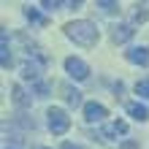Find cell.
<instances>
[{
    "label": "cell",
    "instance_id": "1",
    "mask_svg": "<svg viewBox=\"0 0 149 149\" xmlns=\"http://www.w3.org/2000/svg\"><path fill=\"white\" fill-rule=\"evenodd\" d=\"M65 36L71 38L73 43H79V46H95L100 38L98 27H95V22L90 19H76V22H68L65 24Z\"/></svg>",
    "mask_w": 149,
    "mask_h": 149
},
{
    "label": "cell",
    "instance_id": "2",
    "mask_svg": "<svg viewBox=\"0 0 149 149\" xmlns=\"http://www.w3.org/2000/svg\"><path fill=\"white\" fill-rule=\"evenodd\" d=\"M46 122H49V130L54 136H63V133H68V127H71V117H68L63 109H57V106H52L46 111Z\"/></svg>",
    "mask_w": 149,
    "mask_h": 149
},
{
    "label": "cell",
    "instance_id": "3",
    "mask_svg": "<svg viewBox=\"0 0 149 149\" xmlns=\"http://www.w3.org/2000/svg\"><path fill=\"white\" fill-rule=\"evenodd\" d=\"M65 71L71 79H76V81H84L87 76H90V65L84 63V60H79V57H68L65 60Z\"/></svg>",
    "mask_w": 149,
    "mask_h": 149
},
{
    "label": "cell",
    "instance_id": "4",
    "mask_svg": "<svg viewBox=\"0 0 149 149\" xmlns=\"http://www.w3.org/2000/svg\"><path fill=\"white\" fill-rule=\"evenodd\" d=\"M133 24H127V22H119V24H111V41L114 43H127L130 38H133Z\"/></svg>",
    "mask_w": 149,
    "mask_h": 149
},
{
    "label": "cell",
    "instance_id": "5",
    "mask_svg": "<svg viewBox=\"0 0 149 149\" xmlns=\"http://www.w3.org/2000/svg\"><path fill=\"white\" fill-rule=\"evenodd\" d=\"M125 57H127L133 65L149 68V46H133V49H127V52H125Z\"/></svg>",
    "mask_w": 149,
    "mask_h": 149
},
{
    "label": "cell",
    "instance_id": "6",
    "mask_svg": "<svg viewBox=\"0 0 149 149\" xmlns=\"http://www.w3.org/2000/svg\"><path fill=\"white\" fill-rule=\"evenodd\" d=\"M127 133V122L125 119H114V122H106L100 130V138H117V136H125Z\"/></svg>",
    "mask_w": 149,
    "mask_h": 149
},
{
    "label": "cell",
    "instance_id": "7",
    "mask_svg": "<svg viewBox=\"0 0 149 149\" xmlns=\"http://www.w3.org/2000/svg\"><path fill=\"white\" fill-rule=\"evenodd\" d=\"M11 100H14V106H16V109H30V106H33L30 92L24 90L22 84H14V87H11Z\"/></svg>",
    "mask_w": 149,
    "mask_h": 149
},
{
    "label": "cell",
    "instance_id": "8",
    "mask_svg": "<svg viewBox=\"0 0 149 149\" xmlns=\"http://www.w3.org/2000/svg\"><path fill=\"white\" fill-rule=\"evenodd\" d=\"M109 117V111H106V106H100V103H84V119L87 122H103Z\"/></svg>",
    "mask_w": 149,
    "mask_h": 149
},
{
    "label": "cell",
    "instance_id": "9",
    "mask_svg": "<svg viewBox=\"0 0 149 149\" xmlns=\"http://www.w3.org/2000/svg\"><path fill=\"white\" fill-rule=\"evenodd\" d=\"M60 92H63V100L68 103V106H81V92L79 90H73L71 84H60Z\"/></svg>",
    "mask_w": 149,
    "mask_h": 149
},
{
    "label": "cell",
    "instance_id": "10",
    "mask_svg": "<svg viewBox=\"0 0 149 149\" xmlns=\"http://www.w3.org/2000/svg\"><path fill=\"white\" fill-rule=\"evenodd\" d=\"M11 63H14V60H11V49H8V33L3 30V33H0V65L8 71Z\"/></svg>",
    "mask_w": 149,
    "mask_h": 149
},
{
    "label": "cell",
    "instance_id": "11",
    "mask_svg": "<svg viewBox=\"0 0 149 149\" xmlns=\"http://www.w3.org/2000/svg\"><path fill=\"white\" fill-rule=\"evenodd\" d=\"M127 114H130V117H133V119H138V122H146L149 119V109L146 106H141V103H127Z\"/></svg>",
    "mask_w": 149,
    "mask_h": 149
},
{
    "label": "cell",
    "instance_id": "12",
    "mask_svg": "<svg viewBox=\"0 0 149 149\" xmlns=\"http://www.w3.org/2000/svg\"><path fill=\"white\" fill-rule=\"evenodd\" d=\"M146 16H149V3H136L133 6V16H130V24H141V22H146Z\"/></svg>",
    "mask_w": 149,
    "mask_h": 149
},
{
    "label": "cell",
    "instance_id": "13",
    "mask_svg": "<svg viewBox=\"0 0 149 149\" xmlns=\"http://www.w3.org/2000/svg\"><path fill=\"white\" fill-rule=\"evenodd\" d=\"M24 16H27V22H33V24H49V19L43 14H38V8H33V6H24Z\"/></svg>",
    "mask_w": 149,
    "mask_h": 149
},
{
    "label": "cell",
    "instance_id": "14",
    "mask_svg": "<svg viewBox=\"0 0 149 149\" xmlns=\"http://www.w3.org/2000/svg\"><path fill=\"white\" fill-rule=\"evenodd\" d=\"M11 125H16L19 130H24V133H30V130H36V122H33L30 117H24V114H16V117L11 119Z\"/></svg>",
    "mask_w": 149,
    "mask_h": 149
},
{
    "label": "cell",
    "instance_id": "15",
    "mask_svg": "<svg viewBox=\"0 0 149 149\" xmlns=\"http://www.w3.org/2000/svg\"><path fill=\"white\" fill-rule=\"evenodd\" d=\"M95 6H98L103 14H109V16L111 14H119V3H114V0H98Z\"/></svg>",
    "mask_w": 149,
    "mask_h": 149
},
{
    "label": "cell",
    "instance_id": "16",
    "mask_svg": "<svg viewBox=\"0 0 149 149\" xmlns=\"http://www.w3.org/2000/svg\"><path fill=\"white\" fill-rule=\"evenodd\" d=\"M136 95H144V98H149V76L141 79V81L136 84Z\"/></svg>",
    "mask_w": 149,
    "mask_h": 149
},
{
    "label": "cell",
    "instance_id": "17",
    "mask_svg": "<svg viewBox=\"0 0 149 149\" xmlns=\"http://www.w3.org/2000/svg\"><path fill=\"white\" fill-rule=\"evenodd\" d=\"M36 95H38V98H46V95H49V84L38 79V81H36Z\"/></svg>",
    "mask_w": 149,
    "mask_h": 149
},
{
    "label": "cell",
    "instance_id": "18",
    "mask_svg": "<svg viewBox=\"0 0 149 149\" xmlns=\"http://www.w3.org/2000/svg\"><path fill=\"white\" fill-rule=\"evenodd\" d=\"M41 6H43V8H49V11H52V8H60L63 3H60V0H43Z\"/></svg>",
    "mask_w": 149,
    "mask_h": 149
},
{
    "label": "cell",
    "instance_id": "19",
    "mask_svg": "<svg viewBox=\"0 0 149 149\" xmlns=\"http://www.w3.org/2000/svg\"><path fill=\"white\" fill-rule=\"evenodd\" d=\"M122 146H125V149H138V144H136V141H125Z\"/></svg>",
    "mask_w": 149,
    "mask_h": 149
},
{
    "label": "cell",
    "instance_id": "20",
    "mask_svg": "<svg viewBox=\"0 0 149 149\" xmlns=\"http://www.w3.org/2000/svg\"><path fill=\"white\" fill-rule=\"evenodd\" d=\"M63 149H81V146H79V144H71V141H65V144H63Z\"/></svg>",
    "mask_w": 149,
    "mask_h": 149
},
{
    "label": "cell",
    "instance_id": "21",
    "mask_svg": "<svg viewBox=\"0 0 149 149\" xmlns=\"http://www.w3.org/2000/svg\"><path fill=\"white\" fill-rule=\"evenodd\" d=\"M6 149H19V146H6Z\"/></svg>",
    "mask_w": 149,
    "mask_h": 149
},
{
    "label": "cell",
    "instance_id": "22",
    "mask_svg": "<svg viewBox=\"0 0 149 149\" xmlns=\"http://www.w3.org/2000/svg\"><path fill=\"white\" fill-rule=\"evenodd\" d=\"M38 149H49V146H38Z\"/></svg>",
    "mask_w": 149,
    "mask_h": 149
}]
</instances>
